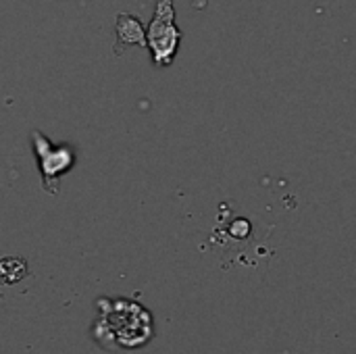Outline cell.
I'll return each mask as SVG.
<instances>
[{
    "mask_svg": "<svg viewBox=\"0 0 356 354\" xmlns=\"http://www.w3.org/2000/svg\"><path fill=\"white\" fill-rule=\"evenodd\" d=\"M146 29H148V50L152 54L154 67L159 69L169 67L175 61L184 40L181 29L175 25L173 0H156L152 19Z\"/></svg>",
    "mask_w": 356,
    "mask_h": 354,
    "instance_id": "obj_1",
    "label": "cell"
},
{
    "mask_svg": "<svg viewBox=\"0 0 356 354\" xmlns=\"http://www.w3.org/2000/svg\"><path fill=\"white\" fill-rule=\"evenodd\" d=\"M31 148L38 161V169L42 175V188L48 194L58 192L60 177L69 173L77 163V152L71 144H54L48 136L33 129L31 131Z\"/></svg>",
    "mask_w": 356,
    "mask_h": 354,
    "instance_id": "obj_2",
    "label": "cell"
},
{
    "mask_svg": "<svg viewBox=\"0 0 356 354\" xmlns=\"http://www.w3.org/2000/svg\"><path fill=\"white\" fill-rule=\"evenodd\" d=\"M117 42L113 46L115 54H123L127 46H142L148 48V29H144L142 21L136 15L129 13H119L117 15V25H115Z\"/></svg>",
    "mask_w": 356,
    "mask_h": 354,
    "instance_id": "obj_3",
    "label": "cell"
},
{
    "mask_svg": "<svg viewBox=\"0 0 356 354\" xmlns=\"http://www.w3.org/2000/svg\"><path fill=\"white\" fill-rule=\"evenodd\" d=\"M207 4H209V0H192V8L194 10H204Z\"/></svg>",
    "mask_w": 356,
    "mask_h": 354,
    "instance_id": "obj_4",
    "label": "cell"
}]
</instances>
